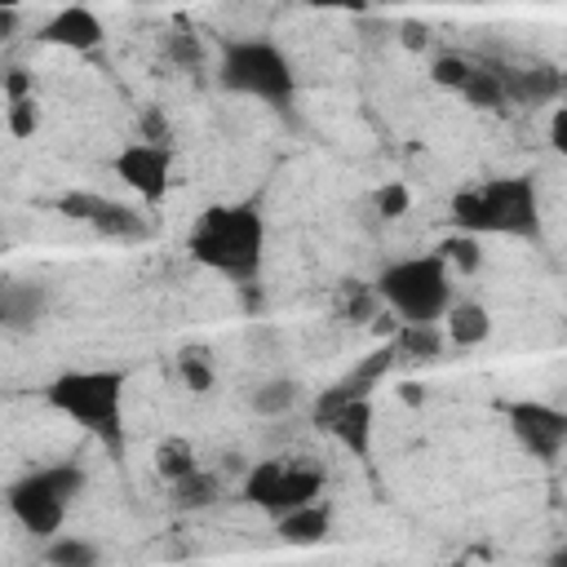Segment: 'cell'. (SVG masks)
Segmentation results:
<instances>
[{"instance_id":"cell-1","label":"cell","mask_w":567,"mask_h":567,"mask_svg":"<svg viewBox=\"0 0 567 567\" xmlns=\"http://www.w3.org/2000/svg\"><path fill=\"white\" fill-rule=\"evenodd\" d=\"M186 248L199 266L235 284H252L266 252V221L252 204H217L190 226Z\"/></svg>"},{"instance_id":"cell-2","label":"cell","mask_w":567,"mask_h":567,"mask_svg":"<svg viewBox=\"0 0 567 567\" xmlns=\"http://www.w3.org/2000/svg\"><path fill=\"white\" fill-rule=\"evenodd\" d=\"M372 292L394 315V323H439L452 306V275L439 252L403 257L381 270Z\"/></svg>"},{"instance_id":"cell-3","label":"cell","mask_w":567,"mask_h":567,"mask_svg":"<svg viewBox=\"0 0 567 567\" xmlns=\"http://www.w3.org/2000/svg\"><path fill=\"white\" fill-rule=\"evenodd\" d=\"M452 221L461 235H536V186L532 177H492L452 199Z\"/></svg>"},{"instance_id":"cell-4","label":"cell","mask_w":567,"mask_h":567,"mask_svg":"<svg viewBox=\"0 0 567 567\" xmlns=\"http://www.w3.org/2000/svg\"><path fill=\"white\" fill-rule=\"evenodd\" d=\"M44 394L75 425H84V430H93L102 439L120 434V421H124V372L75 368V372H62L58 381H49Z\"/></svg>"},{"instance_id":"cell-5","label":"cell","mask_w":567,"mask_h":567,"mask_svg":"<svg viewBox=\"0 0 567 567\" xmlns=\"http://www.w3.org/2000/svg\"><path fill=\"white\" fill-rule=\"evenodd\" d=\"M80 487H84L80 465H40V470L22 474L4 492V501H9V514L22 523V532H31L35 540H53L62 532L66 509L80 496Z\"/></svg>"},{"instance_id":"cell-6","label":"cell","mask_w":567,"mask_h":567,"mask_svg":"<svg viewBox=\"0 0 567 567\" xmlns=\"http://www.w3.org/2000/svg\"><path fill=\"white\" fill-rule=\"evenodd\" d=\"M217 80L221 89L270 102V106H288L297 93L292 62L270 40H226L217 58Z\"/></svg>"},{"instance_id":"cell-7","label":"cell","mask_w":567,"mask_h":567,"mask_svg":"<svg viewBox=\"0 0 567 567\" xmlns=\"http://www.w3.org/2000/svg\"><path fill=\"white\" fill-rule=\"evenodd\" d=\"M323 487V470H310V465H297V461H261L248 478H244V496L252 505H261L266 514H288V509H301L319 496Z\"/></svg>"},{"instance_id":"cell-8","label":"cell","mask_w":567,"mask_h":567,"mask_svg":"<svg viewBox=\"0 0 567 567\" xmlns=\"http://www.w3.org/2000/svg\"><path fill=\"white\" fill-rule=\"evenodd\" d=\"M111 168H115V177L133 190V195H142V199H164V190H168V173H173V151L168 146H155V142H128L115 159H111Z\"/></svg>"},{"instance_id":"cell-9","label":"cell","mask_w":567,"mask_h":567,"mask_svg":"<svg viewBox=\"0 0 567 567\" xmlns=\"http://www.w3.org/2000/svg\"><path fill=\"white\" fill-rule=\"evenodd\" d=\"M509 430L536 461H558V452L567 443V416L549 403H514L509 408Z\"/></svg>"},{"instance_id":"cell-10","label":"cell","mask_w":567,"mask_h":567,"mask_svg":"<svg viewBox=\"0 0 567 567\" xmlns=\"http://www.w3.org/2000/svg\"><path fill=\"white\" fill-rule=\"evenodd\" d=\"M58 208H62L66 217L89 221L93 230H102V235H111V239H137V235H146L142 213H133V208H124V204H115V199L89 195V190H71V195H62Z\"/></svg>"},{"instance_id":"cell-11","label":"cell","mask_w":567,"mask_h":567,"mask_svg":"<svg viewBox=\"0 0 567 567\" xmlns=\"http://www.w3.org/2000/svg\"><path fill=\"white\" fill-rule=\"evenodd\" d=\"M102 35H106V31H102L97 13L84 9V4L58 9V13L40 27V40H44V44H58V49H71V53H89V49H97Z\"/></svg>"},{"instance_id":"cell-12","label":"cell","mask_w":567,"mask_h":567,"mask_svg":"<svg viewBox=\"0 0 567 567\" xmlns=\"http://www.w3.org/2000/svg\"><path fill=\"white\" fill-rule=\"evenodd\" d=\"M319 425H323V430H332V434H337V443H341L346 452L368 456V443H372V408H368V399H359V403H346V408L328 412Z\"/></svg>"},{"instance_id":"cell-13","label":"cell","mask_w":567,"mask_h":567,"mask_svg":"<svg viewBox=\"0 0 567 567\" xmlns=\"http://www.w3.org/2000/svg\"><path fill=\"white\" fill-rule=\"evenodd\" d=\"M328 527H332V514H328V505H315V501L301 505V509L279 514V536L292 540V545H315V540L328 536Z\"/></svg>"},{"instance_id":"cell-14","label":"cell","mask_w":567,"mask_h":567,"mask_svg":"<svg viewBox=\"0 0 567 567\" xmlns=\"http://www.w3.org/2000/svg\"><path fill=\"white\" fill-rule=\"evenodd\" d=\"M443 319H447V337L456 346H478L492 332V319H487V310L478 301H452Z\"/></svg>"},{"instance_id":"cell-15","label":"cell","mask_w":567,"mask_h":567,"mask_svg":"<svg viewBox=\"0 0 567 567\" xmlns=\"http://www.w3.org/2000/svg\"><path fill=\"white\" fill-rule=\"evenodd\" d=\"M44 563L49 567H102V549L84 536H53L49 549H44Z\"/></svg>"},{"instance_id":"cell-16","label":"cell","mask_w":567,"mask_h":567,"mask_svg":"<svg viewBox=\"0 0 567 567\" xmlns=\"http://www.w3.org/2000/svg\"><path fill=\"white\" fill-rule=\"evenodd\" d=\"M390 346L399 354H412V359H434L443 346V332H439V323H399Z\"/></svg>"},{"instance_id":"cell-17","label":"cell","mask_w":567,"mask_h":567,"mask_svg":"<svg viewBox=\"0 0 567 567\" xmlns=\"http://www.w3.org/2000/svg\"><path fill=\"white\" fill-rule=\"evenodd\" d=\"M465 102H474V106H501L505 102V84H501V66H470V75H465V84L456 89Z\"/></svg>"},{"instance_id":"cell-18","label":"cell","mask_w":567,"mask_h":567,"mask_svg":"<svg viewBox=\"0 0 567 567\" xmlns=\"http://www.w3.org/2000/svg\"><path fill=\"white\" fill-rule=\"evenodd\" d=\"M168 492H173V505H177V509H204V505L217 501V478L204 474V470H195V474L168 483Z\"/></svg>"},{"instance_id":"cell-19","label":"cell","mask_w":567,"mask_h":567,"mask_svg":"<svg viewBox=\"0 0 567 567\" xmlns=\"http://www.w3.org/2000/svg\"><path fill=\"white\" fill-rule=\"evenodd\" d=\"M155 470H159L168 483H177V478L195 474L199 465H195V452H190V443H186V439H168V443L155 452Z\"/></svg>"},{"instance_id":"cell-20","label":"cell","mask_w":567,"mask_h":567,"mask_svg":"<svg viewBox=\"0 0 567 567\" xmlns=\"http://www.w3.org/2000/svg\"><path fill=\"white\" fill-rule=\"evenodd\" d=\"M439 257H443V266H456L461 275H470L478 266V239L474 235H452V239H443Z\"/></svg>"},{"instance_id":"cell-21","label":"cell","mask_w":567,"mask_h":567,"mask_svg":"<svg viewBox=\"0 0 567 567\" xmlns=\"http://www.w3.org/2000/svg\"><path fill=\"white\" fill-rule=\"evenodd\" d=\"M292 399H297V385L292 381H270V385H261L252 394V408L257 412H284V408H292Z\"/></svg>"},{"instance_id":"cell-22","label":"cell","mask_w":567,"mask_h":567,"mask_svg":"<svg viewBox=\"0 0 567 567\" xmlns=\"http://www.w3.org/2000/svg\"><path fill=\"white\" fill-rule=\"evenodd\" d=\"M35 124H40L35 97H13V102H9V133H13V137H31Z\"/></svg>"},{"instance_id":"cell-23","label":"cell","mask_w":567,"mask_h":567,"mask_svg":"<svg viewBox=\"0 0 567 567\" xmlns=\"http://www.w3.org/2000/svg\"><path fill=\"white\" fill-rule=\"evenodd\" d=\"M470 66H474L470 58L447 53V58H439V62H434V71H430V75H434L439 84H447V89H461V84H465V75H470Z\"/></svg>"},{"instance_id":"cell-24","label":"cell","mask_w":567,"mask_h":567,"mask_svg":"<svg viewBox=\"0 0 567 567\" xmlns=\"http://www.w3.org/2000/svg\"><path fill=\"white\" fill-rule=\"evenodd\" d=\"M177 372L186 377V385H190V390H213V368L199 359V350H186V354H182V363H177Z\"/></svg>"},{"instance_id":"cell-25","label":"cell","mask_w":567,"mask_h":567,"mask_svg":"<svg viewBox=\"0 0 567 567\" xmlns=\"http://www.w3.org/2000/svg\"><path fill=\"white\" fill-rule=\"evenodd\" d=\"M377 213L381 217H403L408 213V190L403 186H381L377 190Z\"/></svg>"},{"instance_id":"cell-26","label":"cell","mask_w":567,"mask_h":567,"mask_svg":"<svg viewBox=\"0 0 567 567\" xmlns=\"http://www.w3.org/2000/svg\"><path fill=\"white\" fill-rule=\"evenodd\" d=\"M168 53H173V58H182V62H199V44H195L190 35H177V40H168Z\"/></svg>"},{"instance_id":"cell-27","label":"cell","mask_w":567,"mask_h":567,"mask_svg":"<svg viewBox=\"0 0 567 567\" xmlns=\"http://www.w3.org/2000/svg\"><path fill=\"white\" fill-rule=\"evenodd\" d=\"M9 27H13V13H9V9H4V13H0V35H4V31H9Z\"/></svg>"},{"instance_id":"cell-28","label":"cell","mask_w":567,"mask_h":567,"mask_svg":"<svg viewBox=\"0 0 567 567\" xmlns=\"http://www.w3.org/2000/svg\"><path fill=\"white\" fill-rule=\"evenodd\" d=\"M0 323H4V315H0Z\"/></svg>"}]
</instances>
